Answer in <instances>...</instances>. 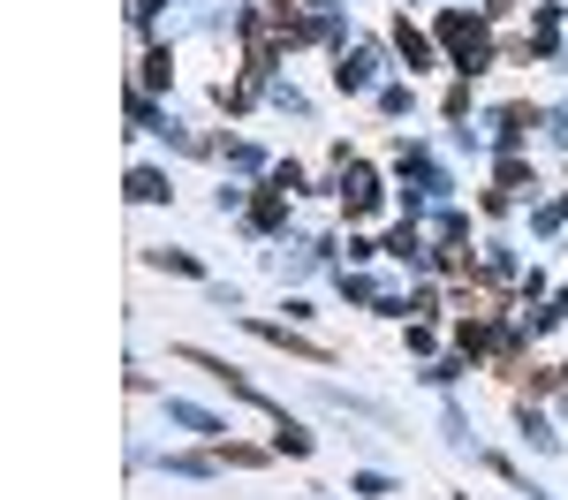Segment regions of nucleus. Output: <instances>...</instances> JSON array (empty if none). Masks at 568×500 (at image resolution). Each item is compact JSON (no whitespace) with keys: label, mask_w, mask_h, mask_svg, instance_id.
Listing matches in <instances>:
<instances>
[{"label":"nucleus","mask_w":568,"mask_h":500,"mask_svg":"<svg viewBox=\"0 0 568 500\" xmlns=\"http://www.w3.org/2000/svg\"><path fill=\"white\" fill-rule=\"evenodd\" d=\"M439 38H447V53H455L462 69H485V53H493L485 23H470V15H439Z\"/></svg>","instance_id":"obj_1"},{"label":"nucleus","mask_w":568,"mask_h":500,"mask_svg":"<svg viewBox=\"0 0 568 500\" xmlns=\"http://www.w3.org/2000/svg\"><path fill=\"white\" fill-rule=\"evenodd\" d=\"M251 333H258V341H281L288 356H311V364H326V349H318V341H303V333H288V327H266V319H251Z\"/></svg>","instance_id":"obj_2"},{"label":"nucleus","mask_w":568,"mask_h":500,"mask_svg":"<svg viewBox=\"0 0 568 500\" xmlns=\"http://www.w3.org/2000/svg\"><path fill=\"white\" fill-rule=\"evenodd\" d=\"M281 182H274V190H258V197H251V220H258V228H281Z\"/></svg>","instance_id":"obj_3"},{"label":"nucleus","mask_w":568,"mask_h":500,"mask_svg":"<svg viewBox=\"0 0 568 500\" xmlns=\"http://www.w3.org/2000/svg\"><path fill=\"white\" fill-rule=\"evenodd\" d=\"M130 197H144V205H152V197H167V182H159V174H144V167H137V174H130Z\"/></svg>","instance_id":"obj_4"}]
</instances>
